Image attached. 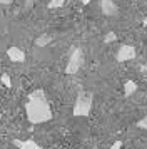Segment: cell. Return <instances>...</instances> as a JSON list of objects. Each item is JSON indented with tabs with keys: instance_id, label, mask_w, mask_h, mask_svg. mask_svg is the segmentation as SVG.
I'll list each match as a JSON object with an SVG mask.
<instances>
[{
	"instance_id": "obj_1",
	"label": "cell",
	"mask_w": 147,
	"mask_h": 149,
	"mask_svg": "<svg viewBox=\"0 0 147 149\" xmlns=\"http://www.w3.org/2000/svg\"><path fill=\"white\" fill-rule=\"evenodd\" d=\"M25 112L28 122H32V124H42V122L52 119V111L47 102L45 92L42 89H37L28 95V101L25 104Z\"/></svg>"
},
{
	"instance_id": "obj_2",
	"label": "cell",
	"mask_w": 147,
	"mask_h": 149,
	"mask_svg": "<svg viewBox=\"0 0 147 149\" xmlns=\"http://www.w3.org/2000/svg\"><path fill=\"white\" fill-rule=\"evenodd\" d=\"M92 92H87V91H82L79 95H77V101H75V106H74V116L75 117H87L90 114V109H92Z\"/></svg>"
},
{
	"instance_id": "obj_3",
	"label": "cell",
	"mask_w": 147,
	"mask_h": 149,
	"mask_svg": "<svg viewBox=\"0 0 147 149\" xmlns=\"http://www.w3.org/2000/svg\"><path fill=\"white\" fill-rule=\"evenodd\" d=\"M84 64V52L80 47H74L72 52H70V57H69V62H67L65 72L69 75H74L79 72V69L82 67Z\"/></svg>"
},
{
	"instance_id": "obj_4",
	"label": "cell",
	"mask_w": 147,
	"mask_h": 149,
	"mask_svg": "<svg viewBox=\"0 0 147 149\" xmlns=\"http://www.w3.org/2000/svg\"><path fill=\"white\" fill-rule=\"evenodd\" d=\"M135 55H137L135 47H132V45H122V47L117 50L115 59H117V62H127V61L135 59Z\"/></svg>"
},
{
	"instance_id": "obj_5",
	"label": "cell",
	"mask_w": 147,
	"mask_h": 149,
	"mask_svg": "<svg viewBox=\"0 0 147 149\" xmlns=\"http://www.w3.org/2000/svg\"><path fill=\"white\" fill-rule=\"evenodd\" d=\"M100 10L107 17H115L119 14V7L115 5L114 0H100Z\"/></svg>"
},
{
	"instance_id": "obj_6",
	"label": "cell",
	"mask_w": 147,
	"mask_h": 149,
	"mask_svg": "<svg viewBox=\"0 0 147 149\" xmlns=\"http://www.w3.org/2000/svg\"><path fill=\"white\" fill-rule=\"evenodd\" d=\"M7 55H8V59L12 62H24L25 61V54H24V50L19 47H10L7 50Z\"/></svg>"
},
{
	"instance_id": "obj_7",
	"label": "cell",
	"mask_w": 147,
	"mask_h": 149,
	"mask_svg": "<svg viewBox=\"0 0 147 149\" xmlns=\"http://www.w3.org/2000/svg\"><path fill=\"white\" fill-rule=\"evenodd\" d=\"M13 144L17 146L19 149H42L33 141V139H27V141H20V139H13Z\"/></svg>"
},
{
	"instance_id": "obj_8",
	"label": "cell",
	"mask_w": 147,
	"mask_h": 149,
	"mask_svg": "<svg viewBox=\"0 0 147 149\" xmlns=\"http://www.w3.org/2000/svg\"><path fill=\"white\" fill-rule=\"evenodd\" d=\"M135 92H137V84L134 81H126V84H124V95L126 97H130Z\"/></svg>"
},
{
	"instance_id": "obj_9",
	"label": "cell",
	"mask_w": 147,
	"mask_h": 149,
	"mask_svg": "<svg viewBox=\"0 0 147 149\" xmlns=\"http://www.w3.org/2000/svg\"><path fill=\"white\" fill-rule=\"evenodd\" d=\"M52 42V37L49 34H42V35H39L37 39H35V45L37 47H45L47 44H50Z\"/></svg>"
},
{
	"instance_id": "obj_10",
	"label": "cell",
	"mask_w": 147,
	"mask_h": 149,
	"mask_svg": "<svg viewBox=\"0 0 147 149\" xmlns=\"http://www.w3.org/2000/svg\"><path fill=\"white\" fill-rule=\"evenodd\" d=\"M0 82H2L5 87H12V79H10V75H8V74H2Z\"/></svg>"
},
{
	"instance_id": "obj_11",
	"label": "cell",
	"mask_w": 147,
	"mask_h": 149,
	"mask_svg": "<svg viewBox=\"0 0 147 149\" xmlns=\"http://www.w3.org/2000/svg\"><path fill=\"white\" fill-rule=\"evenodd\" d=\"M117 40V34L115 32H109V34H105V37H104V42L105 44H112V42Z\"/></svg>"
},
{
	"instance_id": "obj_12",
	"label": "cell",
	"mask_w": 147,
	"mask_h": 149,
	"mask_svg": "<svg viewBox=\"0 0 147 149\" xmlns=\"http://www.w3.org/2000/svg\"><path fill=\"white\" fill-rule=\"evenodd\" d=\"M65 3V0H50L49 2V8H60Z\"/></svg>"
},
{
	"instance_id": "obj_13",
	"label": "cell",
	"mask_w": 147,
	"mask_h": 149,
	"mask_svg": "<svg viewBox=\"0 0 147 149\" xmlns=\"http://www.w3.org/2000/svg\"><path fill=\"white\" fill-rule=\"evenodd\" d=\"M137 127L146 129V131H147V116H144V117H142V119H140V121L137 122Z\"/></svg>"
},
{
	"instance_id": "obj_14",
	"label": "cell",
	"mask_w": 147,
	"mask_h": 149,
	"mask_svg": "<svg viewBox=\"0 0 147 149\" xmlns=\"http://www.w3.org/2000/svg\"><path fill=\"white\" fill-rule=\"evenodd\" d=\"M120 148H122V141H115L109 149H120Z\"/></svg>"
},
{
	"instance_id": "obj_15",
	"label": "cell",
	"mask_w": 147,
	"mask_h": 149,
	"mask_svg": "<svg viewBox=\"0 0 147 149\" xmlns=\"http://www.w3.org/2000/svg\"><path fill=\"white\" fill-rule=\"evenodd\" d=\"M13 0H0V5H8V3H12Z\"/></svg>"
},
{
	"instance_id": "obj_16",
	"label": "cell",
	"mask_w": 147,
	"mask_h": 149,
	"mask_svg": "<svg viewBox=\"0 0 147 149\" xmlns=\"http://www.w3.org/2000/svg\"><path fill=\"white\" fill-rule=\"evenodd\" d=\"M33 2H35V0H25V7H32Z\"/></svg>"
},
{
	"instance_id": "obj_17",
	"label": "cell",
	"mask_w": 147,
	"mask_h": 149,
	"mask_svg": "<svg viewBox=\"0 0 147 149\" xmlns=\"http://www.w3.org/2000/svg\"><path fill=\"white\" fill-rule=\"evenodd\" d=\"M80 2H82V3H84V5H87V3H90V2H92V0H80Z\"/></svg>"
},
{
	"instance_id": "obj_18",
	"label": "cell",
	"mask_w": 147,
	"mask_h": 149,
	"mask_svg": "<svg viewBox=\"0 0 147 149\" xmlns=\"http://www.w3.org/2000/svg\"><path fill=\"white\" fill-rule=\"evenodd\" d=\"M142 25H144V27H146V25H147V17H146V19H144V22H142Z\"/></svg>"
},
{
	"instance_id": "obj_19",
	"label": "cell",
	"mask_w": 147,
	"mask_h": 149,
	"mask_svg": "<svg viewBox=\"0 0 147 149\" xmlns=\"http://www.w3.org/2000/svg\"><path fill=\"white\" fill-rule=\"evenodd\" d=\"M0 119H2V114H0Z\"/></svg>"
}]
</instances>
